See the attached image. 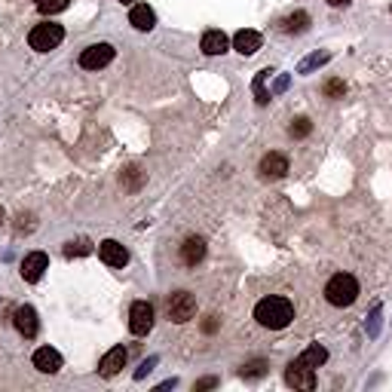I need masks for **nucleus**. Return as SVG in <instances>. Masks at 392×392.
I'll return each mask as SVG.
<instances>
[{
  "label": "nucleus",
  "mask_w": 392,
  "mask_h": 392,
  "mask_svg": "<svg viewBox=\"0 0 392 392\" xmlns=\"http://www.w3.org/2000/svg\"><path fill=\"white\" fill-rule=\"evenodd\" d=\"M61 40H65V28L56 25V22H43V25H37V28L28 34L31 49H37V52H49V49H56V46H58Z\"/></svg>",
  "instance_id": "7ed1b4c3"
},
{
  "label": "nucleus",
  "mask_w": 392,
  "mask_h": 392,
  "mask_svg": "<svg viewBox=\"0 0 392 392\" xmlns=\"http://www.w3.org/2000/svg\"><path fill=\"white\" fill-rule=\"evenodd\" d=\"M260 43H264V37H260L258 31H251V28L236 31V37H233L236 52H242V56H255V52L260 49Z\"/></svg>",
  "instance_id": "9b49d317"
},
{
  "label": "nucleus",
  "mask_w": 392,
  "mask_h": 392,
  "mask_svg": "<svg viewBox=\"0 0 392 392\" xmlns=\"http://www.w3.org/2000/svg\"><path fill=\"white\" fill-rule=\"evenodd\" d=\"M325 359H328V352H325V350H322L319 343H316V347H310V350L304 352V356H301V362H304V365H310V368H319L322 362H325Z\"/></svg>",
  "instance_id": "4be33fe9"
},
{
  "label": "nucleus",
  "mask_w": 392,
  "mask_h": 392,
  "mask_svg": "<svg viewBox=\"0 0 392 392\" xmlns=\"http://www.w3.org/2000/svg\"><path fill=\"white\" fill-rule=\"evenodd\" d=\"M92 251V242L89 240H71L65 245V255L68 258H83V255H89Z\"/></svg>",
  "instance_id": "412c9836"
},
{
  "label": "nucleus",
  "mask_w": 392,
  "mask_h": 392,
  "mask_svg": "<svg viewBox=\"0 0 392 392\" xmlns=\"http://www.w3.org/2000/svg\"><path fill=\"white\" fill-rule=\"evenodd\" d=\"M285 172H288V159L282 157V153H267V157L260 159V175H264L267 181L282 178Z\"/></svg>",
  "instance_id": "f8f14e48"
},
{
  "label": "nucleus",
  "mask_w": 392,
  "mask_h": 392,
  "mask_svg": "<svg viewBox=\"0 0 392 392\" xmlns=\"http://www.w3.org/2000/svg\"><path fill=\"white\" fill-rule=\"evenodd\" d=\"M325 297H328V304H331V306H350V304H356V297H359L356 276H350V273L331 276V282L325 285Z\"/></svg>",
  "instance_id": "f03ea898"
},
{
  "label": "nucleus",
  "mask_w": 392,
  "mask_h": 392,
  "mask_svg": "<svg viewBox=\"0 0 392 392\" xmlns=\"http://www.w3.org/2000/svg\"><path fill=\"white\" fill-rule=\"evenodd\" d=\"M46 270H49V258H46L43 251H31V255L22 260V279L25 282H40Z\"/></svg>",
  "instance_id": "6e6552de"
},
{
  "label": "nucleus",
  "mask_w": 392,
  "mask_h": 392,
  "mask_svg": "<svg viewBox=\"0 0 392 392\" xmlns=\"http://www.w3.org/2000/svg\"><path fill=\"white\" fill-rule=\"evenodd\" d=\"M199 46H203L205 56H224L230 40H227L224 31H205V34H203V43H199Z\"/></svg>",
  "instance_id": "f3484780"
},
{
  "label": "nucleus",
  "mask_w": 392,
  "mask_h": 392,
  "mask_svg": "<svg viewBox=\"0 0 392 392\" xmlns=\"http://www.w3.org/2000/svg\"><path fill=\"white\" fill-rule=\"evenodd\" d=\"M255 319L258 325L270 328V331H282V328L291 325L295 319V306H291L288 297H264L258 306H255Z\"/></svg>",
  "instance_id": "f257e3e1"
},
{
  "label": "nucleus",
  "mask_w": 392,
  "mask_h": 392,
  "mask_svg": "<svg viewBox=\"0 0 392 392\" xmlns=\"http://www.w3.org/2000/svg\"><path fill=\"white\" fill-rule=\"evenodd\" d=\"M343 92H347L343 80H328V83H325V95H328V98H343Z\"/></svg>",
  "instance_id": "a878e982"
},
{
  "label": "nucleus",
  "mask_w": 392,
  "mask_h": 392,
  "mask_svg": "<svg viewBox=\"0 0 392 392\" xmlns=\"http://www.w3.org/2000/svg\"><path fill=\"white\" fill-rule=\"evenodd\" d=\"M166 310H168V319L184 325V322H190L196 316V297L190 291H172L166 301Z\"/></svg>",
  "instance_id": "20e7f679"
},
{
  "label": "nucleus",
  "mask_w": 392,
  "mask_h": 392,
  "mask_svg": "<svg viewBox=\"0 0 392 392\" xmlns=\"http://www.w3.org/2000/svg\"><path fill=\"white\" fill-rule=\"evenodd\" d=\"M34 368H37V371H43V374H56L58 368H61L58 350H52V347L37 350V352H34Z\"/></svg>",
  "instance_id": "dca6fc26"
},
{
  "label": "nucleus",
  "mask_w": 392,
  "mask_h": 392,
  "mask_svg": "<svg viewBox=\"0 0 392 392\" xmlns=\"http://www.w3.org/2000/svg\"><path fill=\"white\" fill-rule=\"evenodd\" d=\"M120 3H132V0H120Z\"/></svg>",
  "instance_id": "7c9ffc66"
},
{
  "label": "nucleus",
  "mask_w": 392,
  "mask_h": 392,
  "mask_svg": "<svg viewBox=\"0 0 392 392\" xmlns=\"http://www.w3.org/2000/svg\"><path fill=\"white\" fill-rule=\"evenodd\" d=\"M306 28H310V15H306L304 10H297V13H291L282 19V31H285V34H304Z\"/></svg>",
  "instance_id": "a211bd4d"
},
{
  "label": "nucleus",
  "mask_w": 392,
  "mask_h": 392,
  "mask_svg": "<svg viewBox=\"0 0 392 392\" xmlns=\"http://www.w3.org/2000/svg\"><path fill=\"white\" fill-rule=\"evenodd\" d=\"M98 258H102L107 267H126L129 264V251L123 249L117 240H104L98 245Z\"/></svg>",
  "instance_id": "9d476101"
},
{
  "label": "nucleus",
  "mask_w": 392,
  "mask_h": 392,
  "mask_svg": "<svg viewBox=\"0 0 392 392\" xmlns=\"http://www.w3.org/2000/svg\"><path fill=\"white\" fill-rule=\"evenodd\" d=\"M153 328V306L148 301H135L132 310H129V331L144 337Z\"/></svg>",
  "instance_id": "423d86ee"
},
{
  "label": "nucleus",
  "mask_w": 392,
  "mask_h": 392,
  "mask_svg": "<svg viewBox=\"0 0 392 392\" xmlns=\"http://www.w3.org/2000/svg\"><path fill=\"white\" fill-rule=\"evenodd\" d=\"M270 74H273L270 68H264V71H258V77H255V102H258V104H267V102H270V92L264 89V83H267V77H270Z\"/></svg>",
  "instance_id": "6ab92c4d"
},
{
  "label": "nucleus",
  "mask_w": 392,
  "mask_h": 392,
  "mask_svg": "<svg viewBox=\"0 0 392 392\" xmlns=\"http://www.w3.org/2000/svg\"><path fill=\"white\" fill-rule=\"evenodd\" d=\"M126 359H129V352H126V350H123V347H113V350L102 359V365H98L102 377H117V374L123 371V365H126Z\"/></svg>",
  "instance_id": "ddd939ff"
},
{
  "label": "nucleus",
  "mask_w": 392,
  "mask_h": 392,
  "mask_svg": "<svg viewBox=\"0 0 392 392\" xmlns=\"http://www.w3.org/2000/svg\"><path fill=\"white\" fill-rule=\"evenodd\" d=\"M68 3H71V0H37V10L46 15H56L61 10H68Z\"/></svg>",
  "instance_id": "5701e85b"
},
{
  "label": "nucleus",
  "mask_w": 392,
  "mask_h": 392,
  "mask_svg": "<svg viewBox=\"0 0 392 392\" xmlns=\"http://www.w3.org/2000/svg\"><path fill=\"white\" fill-rule=\"evenodd\" d=\"M111 61H113V46L111 43H92L80 52V68H86V71H98V68L111 65Z\"/></svg>",
  "instance_id": "39448f33"
},
{
  "label": "nucleus",
  "mask_w": 392,
  "mask_h": 392,
  "mask_svg": "<svg viewBox=\"0 0 392 392\" xmlns=\"http://www.w3.org/2000/svg\"><path fill=\"white\" fill-rule=\"evenodd\" d=\"M157 368V359H148V362H141V368L135 371V380H141V377H148V374Z\"/></svg>",
  "instance_id": "bb28decb"
},
{
  "label": "nucleus",
  "mask_w": 392,
  "mask_h": 392,
  "mask_svg": "<svg viewBox=\"0 0 392 392\" xmlns=\"http://www.w3.org/2000/svg\"><path fill=\"white\" fill-rule=\"evenodd\" d=\"M13 325H15V331H19L22 337H34L37 328H40V322H37V310L34 306H19V310L13 313Z\"/></svg>",
  "instance_id": "1a4fd4ad"
},
{
  "label": "nucleus",
  "mask_w": 392,
  "mask_h": 392,
  "mask_svg": "<svg viewBox=\"0 0 392 392\" xmlns=\"http://www.w3.org/2000/svg\"><path fill=\"white\" fill-rule=\"evenodd\" d=\"M212 386H218V377H205V380H199V383H196V392L212 389Z\"/></svg>",
  "instance_id": "cd10ccee"
},
{
  "label": "nucleus",
  "mask_w": 392,
  "mask_h": 392,
  "mask_svg": "<svg viewBox=\"0 0 392 392\" xmlns=\"http://www.w3.org/2000/svg\"><path fill=\"white\" fill-rule=\"evenodd\" d=\"M328 3H331V6H347L350 0H328Z\"/></svg>",
  "instance_id": "c85d7f7f"
},
{
  "label": "nucleus",
  "mask_w": 392,
  "mask_h": 392,
  "mask_svg": "<svg viewBox=\"0 0 392 392\" xmlns=\"http://www.w3.org/2000/svg\"><path fill=\"white\" fill-rule=\"evenodd\" d=\"M285 383H288V386H295V389H316V368L304 365L301 359H297V362L288 365Z\"/></svg>",
  "instance_id": "0eeeda50"
},
{
  "label": "nucleus",
  "mask_w": 392,
  "mask_h": 392,
  "mask_svg": "<svg viewBox=\"0 0 392 392\" xmlns=\"http://www.w3.org/2000/svg\"><path fill=\"white\" fill-rule=\"evenodd\" d=\"M129 25H132L135 31H150L153 25H157V13H153L148 3H135L132 13H129Z\"/></svg>",
  "instance_id": "2eb2a0df"
},
{
  "label": "nucleus",
  "mask_w": 392,
  "mask_h": 392,
  "mask_svg": "<svg viewBox=\"0 0 392 392\" xmlns=\"http://www.w3.org/2000/svg\"><path fill=\"white\" fill-rule=\"evenodd\" d=\"M288 132H291V138H306V135L313 132V123L306 120V117H297V120H291V129H288Z\"/></svg>",
  "instance_id": "b1692460"
},
{
  "label": "nucleus",
  "mask_w": 392,
  "mask_h": 392,
  "mask_svg": "<svg viewBox=\"0 0 392 392\" xmlns=\"http://www.w3.org/2000/svg\"><path fill=\"white\" fill-rule=\"evenodd\" d=\"M328 58H331V56H328V52H316V56H310V58H306L304 61V65L301 68H297V71H301V74H310L313 71V68H319V65H325V61Z\"/></svg>",
  "instance_id": "393cba45"
},
{
  "label": "nucleus",
  "mask_w": 392,
  "mask_h": 392,
  "mask_svg": "<svg viewBox=\"0 0 392 392\" xmlns=\"http://www.w3.org/2000/svg\"><path fill=\"white\" fill-rule=\"evenodd\" d=\"M0 224H3V209H0Z\"/></svg>",
  "instance_id": "c756f323"
},
{
  "label": "nucleus",
  "mask_w": 392,
  "mask_h": 392,
  "mask_svg": "<svg viewBox=\"0 0 392 392\" xmlns=\"http://www.w3.org/2000/svg\"><path fill=\"white\" fill-rule=\"evenodd\" d=\"M267 368H270V362H267V359H255V362H245L240 374H242V377H264Z\"/></svg>",
  "instance_id": "aec40b11"
},
{
  "label": "nucleus",
  "mask_w": 392,
  "mask_h": 392,
  "mask_svg": "<svg viewBox=\"0 0 392 392\" xmlns=\"http://www.w3.org/2000/svg\"><path fill=\"white\" fill-rule=\"evenodd\" d=\"M203 258H205V240L203 236H187L181 245V260L187 267H196Z\"/></svg>",
  "instance_id": "4468645a"
}]
</instances>
